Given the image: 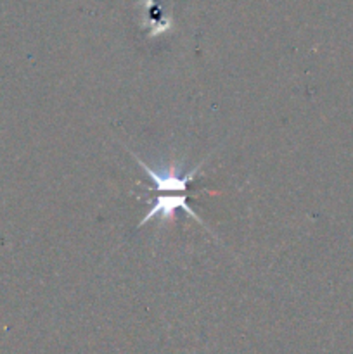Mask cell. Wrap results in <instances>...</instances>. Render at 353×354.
<instances>
[{
  "mask_svg": "<svg viewBox=\"0 0 353 354\" xmlns=\"http://www.w3.org/2000/svg\"><path fill=\"white\" fill-rule=\"evenodd\" d=\"M134 156L135 161L138 162V166L144 169L145 175L154 182L156 190H159V194H185L189 182H192V180L196 178L197 173L201 171V168H203L208 161L206 158L203 162H199L196 168L182 173V162H172V165L165 166V168L161 166V168L156 169L152 168V166H149L145 161H142L138 156Z\"/></svg>",
  "mask_w": 353,
  "mask_h": 354,
  "instance_id": "obj_1",
  "label": "cell"
},
{
  "mask_svg": "<svg viewBox=\"0 0 353 354\" xmlns=\"http://www.w3.org/2000/svg\"><path fill=\"white\" fill-rule=\"evenodd\" d=\"M179 209L185 211L194 221H197L199 225L206 227L204 221L197 216L196 211L190 207V204H187V194H159V196L151 203V207H149L147 213L144 214V218H142L141 223L137 225V228L144 227L145 223L156 220V218H159L161 221H172L173 214Z\"/></svg>",
  "mask_w": 353,
  "mask_h": 354,
  "instance_id": "obj_2",
  "label": "cell"
}]
</instances>
